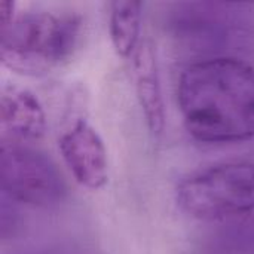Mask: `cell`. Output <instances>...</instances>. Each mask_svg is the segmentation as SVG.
<instances>
[{
  "label": "cell",
  "mask_w": 254,
  "mask_h": 254,
  "mask_svg": "<svg viewBox=\"0 0 254 254\" xmlns=\"http://www.w3.org/2000/svg\"><path fill=\"white\" fill-rule=\"evenodd\" d=\"M177 101L195 140L254 138V65L244 60L214 57L188 65L179 79Z\"/></svg>",
  "instance_id": "1"
},
{
  "label": "cell",
  "mask_w": 254,
  "mask_h": 254,
  "mask_svg": "<svg viewBox=\"0 0 254 254\" xmlns=\"http://www.w3.org/2000/svg\"><path fill=\"white\" fill-rule=\"evenodd\" d=\"M82 30L76 13L28 10L0 28V60L13 71L46 74L73 55Z\"/></svg>",
  "instance_id": "2"
},
{
  "label": "cell",
  "mask_w": 254,
  "mask_h": 254,
  "mask_svg": "<svg viewBox=\"0 0 254 254\" xmlns=\"http://www.w3.org/2000/svg\"><path fill=\"white\" fill-rule=\"evenodd\" d=\"M176 201L204 222L249 216L254 213V162L229 161L196 171L177 186Z\"/></svg>",
  "instance_id": "3"
},
{
  "label": "cell",
  "mask_w": 254,
  "mask_h": 254,
  "mask_svg": "<svg viewBox=\"0 0 254 254\" xmlns=\"http://www.w3.org/2000/svg\"><path fill=\"white\" fill-rule=\"evenodd\" d=\"M0 183L4 196L37 208L57 207L67 196L65 182L54 161L22 143L3 141Z\"/></svg>",
  "instance_id": "4"
},
{
  "label": "cell",
  "mask_w": 254,
  "mask_h": 254,
  "mask_svg": "<svg viewBox=\"0 0 254 254\" xmlns=\"http://www.w3.org/2000/svg\"><path fill=\"white\" fill-rule=\"evenodd\" d=\"M58 147L74 180L89 190H100L109 182L107 149L98 131L79 119L58 140Z\"/></svg>",
  "instance_id": "5"
},
{
  "label": "cell",
  "mask_w": 254,
  "mask_h": 254,
  "mask_svg": "<svg viewBox=\"0 0 254 254\" xmlns=\"http://www.w3.org/2000/svg\"><path fill=\"white\" fill-rule=\"evenodd\" d=\"M0 127L10 143L34 141L46 131L45 110L28 89L4 86L0 97Z\"/></svg>",
  "instance_id": "6"
},
{
  "label": "cell",
  "mask_w": 254,
  "mask_h": 254,
  "mask_svg": "<svg viewBox=\"0 0 254 254\" xmlns=\"http://www.w3.org/2000/svg\"><path fill=\"white\" fill-rule=\"evenodd\" d=\"M132 68L135 94L146 125L153 135H161L165 125V109L158 61L150 42H141L132 57Z\"/></svg>",
  "instance_id": "7"
},
{
  "label": "cell",
  "mask_w": 254,
  "mask_h": 254,
  "mask_svg": "<svg viewBox=\"0 0 254 254\" xmlns=\"http://www.w3.org/2000/svg\"><path fill=\"white\" fill-rule=\"evenodd\" d=\"M109 33L116 54L132 58L141 45V1L115 0L110 4Z\"/></svg>",
  "instance_id": "8"
},
{
  "label": "cell",
  "mask_w": 254,
  "mask_h": 254,
  "mask_svg": "<svg viewBox=\"0 0 254 254\" xmlns=\"http://www.w3.org/2000/svg\"><path fill=\"white\" fill-rule=\"evenodd\" d=\"M0 28H3V27H6V25H9L12 21H13V18L16 16L15 15V3L13 1H9V0H4V1H1L0 3Z\"/></svg>",
  "instance_id": "9"
}]
</instances>
